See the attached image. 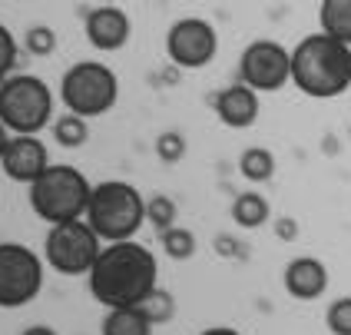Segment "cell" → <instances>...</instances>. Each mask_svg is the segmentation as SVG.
I'll list each match as a JSON object with an SVG mask.
<instances>
[{
	"label": "cell",
	"mask_w": 351,
	"mask_h": 335,
	"mask_svg": "<svg viewBox=\"0 0 351 335\" xmlns=\"http://www.w3.org/2000/svg\"><path fill=\"white\" fill-rule=\"evenodd\" d=\"M282 282H285V289H289L292 299H298V302H312V299L325 296V289H328V269H325L322 259L298 256L285 266Z\"/></svg>",
	"instance_id": "5bb4252c"
},
{
	"label": "cell",
	"mask_w": 351,
	"mask_h": 335,
	"mask_svg": "<svg viewBox=\"0 0 351 335\" xmlns=\"http://www.w3.org/2000/svg\"><path fill=\"white\" fill-rule=\"evenodd\" d=\"M20 335H57V329H50V325H30V329H23Z\"/></svg>",
	"instance_id": "f1b7e54d"
},
{
	"label": "cell",
	"mask_w": 351,
	"mask_h": 335,
	"mask_svg": "<svg viewBox=\"0 0 351 335\" xmlns=\"http://www.w3.org/2000/svg\"><path fill=\"white\" fill-rule=\"evenodd\" d=\"M10 137H14V133H10V130L3 126V119H0V157H3V150H7V143H10Z\"/></svg>",
	"instance_id": "f546056e"
},
{
	"label": "cell",
	"mask_w": 351,
	"mask_h": 335,
	"mask_svg": "<svg viewBox=\"0 0 351 335\" xmlns=\"http://www.w3.org/2000/svg\"><path fill=\"white\" fill-rule=\"evenodd\" d=\"M213 110L222 126H229V130H249V126H255V119H258V93L239 80V83H232V86H226V90L215 93Z\"/></svg>",
	"instance_id": "4fadbf2b"
},
{
	"label": "cell",
	"mask_w": 351,
	"mask_h": 335,
	"mask_svg": "<svg viewBox=\"0 0 351 335\" xmlns=\"http://www.w3.org/2000/svg\"><path fill=\"white\" fill-rule=\"evenodd\" d=\"M239 80L255 93H278L285 83H292V50L275 40H255L242 50Z\"/></svg>",
	"instance_id": "9c48e42d"
},
{
	"label": "cell",
	"mask_w": 351,
	"mask_h": 335,
	"mask_svg": "<svg viewBox=\"0 0 351 335\" xmlns=\"http://www.w3.org/2000/svg\"><path fill=\"white\" fill-rule=\"evenodd\" d=\"M318 23H322V34L351 47V0H322Z\"/></svg>",
	"instance_id": "e0dca14e"
},
{
	"label": "cell",
	"mask_w": 351,
	"mask_h": 335,
	"mask_svg": "<svg viewBox=\"0 0 351 335\" xmlns=\"http://www.w3.org/2000/svg\"><path fill=\"white\" fill-rule=\"evenodd\" d=\"M153 325L156 319L149 316L146 305H123L106 312L99 322V335H153Z\"/></svg>",
	"instance_id": "9a60e30c"
},
{
	"label": "cell",
	"mask_w": 351,
	"mask_h": 335,
	"mask_svg": "<svg viewBox=\"0 0 351 335\" xmlns=\"http://www.w3.org/2000/svg\"><path fill=\"white\" fill-rule=\"evenodd\" d=\"M86 137H90V123H86V117H77V113L66 110L63 117L53 119V139H57L63 150H77V146H83Z\"/></svg>",
	"instance_id": "d6986e66"
},
{
	"label": "cell",
	"mask_w": 351,
	"mask_h": 335,
	"mask_svg": "<svg viewBox=\"0 0 351 335\" xmlns=\"http://www.w3.org/2000/svg\"><path fill=\"white\" fill-rule=\"evenodd\" d=\"M0 166L14 183H27L30 186L50 170V153H47L43 139L37 137H10L3 157H0Z\"/></svg>",
	"instance_id": "8fae6325"
},
{
	"label": "cell",
	"mask_w": 351,
	"mask_h": 335,
	"mask_svg": "<svg viewBox=\"0 0 351 335\" xmlns=\"http://www.w3.org/2000/svg\"><path fill=\"white\" fill-rule=\"evenodd\" d=\"M219 50V34L209 20L202 17H182L169 27V37H166V54L176 67L182 70H202L209 67Z\"/></svg>",
	"instance_id": "30bf717a"
},
{
	"label": "cell",
	"mask_w": 351,
	"mask_h": 335,
	"mask_svg": "<svg viewBox=\"0 0 351 335\" xmlns=\"http://www.w3.org/2000/svg\"><path fill=\"white\" fill-rule=\"evenodd\" d=\"M130 34H133V23L126 17V10H119V7H97L86 17V40L99 54L123 50L130 43Z\"/></svg>",
	"instance_id": "7c38bea8"
},
{
	"label": "cell",
	"mask_w": 351,
	"mask_h": 335,
	"mask_svg": "<svg viewBox=\"0 0 351 335\" xmlns=\"http://www.w3.org/2000/svg\"><path fill=\"white\" fill-rule=\"evenodd\" d=\"M83 219L103 242H123L136 236L139 226L146 222V199L139 196L136 186L123 179H103L93 186Z\"/></svg>",
	"instance_id": "3957f363"
},
{
	"label": "cell",
	"mask_w": 351,
	"mask_h": 335,
	"mask_svg": "<svg viewBox=\"0 0 351 335\" xmlns=\"http://www.w3.org/2000/svg\"><path fill=\"white\" fill-rule=\"evenodd\" d=\"M239 173L249 183H269L275 176V153L265 146H249L239 157Z\"/></svg>",
	"instance_id": "ac0fdd59"
},
{
	"label": "cell",
	"mask_w": 351,
	"mask_h": 335,
	"mask_svg": "<svg viewBox=\"0 0 351 335\" xmlns=\"http://www.w3.org/2000/svg\"><path fill=\"white\" fill-rule=\"evenodd\" d=\"M325 322H328L332 335H351V296L335 299L325 312Z\"/></svg>",
	"instance_id": "7402d4cb"
},
{
	"label": "cell",
	"mask_w": 351,
	"mask_h": 335,
	"mask_svg": "<svg viewBox=\"0 0 351 335\" xmlns=\"http://www.w3.org/2000/svg\"><path fill=\"white\" fill-rule=\"evenodd\" d=\"M90 193H93V183L83 176L77 166L50 163V170L37 183H30V209L50 226L83 219Z\"/></svg>",
	"instance_id": "277c9868"
},
{
	"label": "cell",
	"mask_w": 351,
	"mask_h": 335,
	"mask_svg": "<svg viewBox=\"0 0 351 335\" xmlns=\"http://www.w3.org/2000/svg\"><path fill=\"white\" fill-rule=\"evenodd\" d=\"M272 216V206H269V199L262 196V193H255V189H245V193H239L232 203V219L235 226H242V229H258V226H265Z\"/></svg>",
	"instance_id": "2e32d148"
},
{
	"label": "cell",
	"mask_w": 351,
	"mask_h": 335,
	"mask_svg": "<svg viewBox=\"0 0 351 335\" xmlns=\"http://www.w3.org/2000/svg\"><path fill=\"white\" fill-rule=\"evenodd\" d=\"M195 233L193 229H182V226H173V229H166L162 233V253L176 262H182V259H193L195 256Z\"/></svg>",
	"instance_id": "ffe728a7"
},
{
	"label": "cell",
	"mask_w": 351,
	"mask_h": 335,
	"mask_svg": "<svg viewBox=\"0 0 351 335\" xmlns=\"http://www.w3.org/2000/svg\"><path fill=\"white\" fill-rule=\"evenodd\" d=\"M99 253H103V239L93 233L86 219L50 226L47 242H43V259L60 276H90Z\"/></svg>",
	"instance_id": "52a82bcc"
},
{
	"label": "cell",
	"mask_w": 351,
	"mask_h": 335,
	"mask_svg": "<svg viewBox=\"0 0 351 335\" xmlns=\"http://www.w3.org/2000/svg\"><path fill=\"white\" fill-rule=\"evenodd\" d=\"M156 157L162 163H179V159L186 157V139L179 137V133H173V130L156 137Z\"/></svg>",
	"instance_id": "d4e9b609"
},
{
	"label": "cell",
	"mask_w": 351,
	"mask_h": 335,
	"mask_svg": "<svg viewBox=\"0 0 351 335\" xmlns=\"http://www.w3.org/2000/svg\"><path fill=\"white\" fill-rule=\"evenodd\" d=\"M275 229H278V236H282V239H292L295 233H298V226H295L292 219H282V222H278Z\"/></svg>",
	"instance_id": "4316f807"
},
{
	"label": "cell",
	"mask_w": 351,
	"mask_h": 335,
	"mask_svg": "<svg viewBox=\"0 0 351 335\" xmlns=\"http://www.w3.org/2000/svg\"><path fill=\"white\" fill-rule=\"evenodd\" d=\"M292 86L312 100H335L351 86V47L328 34H308L292 50Z\"/></svg>",
	"instance_id": "7a4b0ae2"
},
{
	"label": "cell",
	"mask_w": 351,
	"mask_h": 335,
	"mask_svg": "<svg viewBox=\"0 0 351 335\" xmlns=\"http://www.w3.org/2000/svg\"><path fill=\"white\" fill-rule=\"evenodd\" d=\"M43 289V262L23 242H0V309H23Z\"/></svg>",
	"instance_id": "ba28073f"
},
{
	"label": "cell",
	"mask_w": 351,
	"mask_h": 335,
	"mask_svg": "<svg viewBox=\"0 0 351 335\" xmlns=\"http://www.w3.org/2000/svg\"><path fill=\"white\" fill-rule=\"evenodd\" d=\"M14 67H17V40L0 23V83L14 73Z\"/></svg>",
	"instance_id": "cb8c5ba5"
},
{
	"label": "cell",
	"mask_w": 351,
	"mask_h": 335,
	"mask_svg": "<svg viewBox=\"0 0 351 335\" xmlns=\"http://www.w3.org/2000/svg\"><path fill=\"white\" fill-rule=\"evenodd\" d=\"M146 309H149V316L156 319V325H159V322H166V319H169V309H173V305H169V296L156 289V296L146 302Z\"/></svg>",
	"instance_id": "484cf974"
},
{
	"label": "cell",
	"mask_w": 351,
	"mask_h": 335,
	"mask_svg": "<svg viewBox=\"0 0 351 335\" xmlns=\"http://www.w3.org/2000/svg\"><path fill=\"white\" fill-rule=\"evenodd\" d=\"M176 203L169 196H153L146 199V219L153 222V229L156 233H166V229H173L176 226Z\"/></svg>",
	"instance_id": "44dd1931"
},
{
	"label": "cell",
	"mask_w": 351,
	"mask_h": 335,
	"mask_svg": "<svg viewBox=\"0 0 351 335\" xmlns=\"http://www.w3.org/2000/svg\"><path fill=\"white\" fill-rule=\"evenodd\" d=\"M199 335H242V332L232 329V325H209V329H202Z\"/></svg>",
	"instance_id": "83f0119b"
},
{
	"label": "cell",
	"mask_w": 351,
	"mask_h": 335,
	"mask_svg": "<svg viewBox=\"0 0 351 335\" xmlns=\"http://www.w3.org/2000/svg\"><path fill=\"white\" fill-rule=\"evenodd\" d=\"M53 117V93L34 73H17L0 83V119L14 137H37Z\"/></svg>",
	"instance_id": "5b68a950"
},
{
	"label": "cell",
	"mask_w": 351,
	"mask_h": 335,
	"mask_svg": "<svg viewBox=\"0 0 351 335\" xmlns=\"http://www.w3.org/2000/svg\"><path fill=\"white\" fill-rule=\"evenodd\" d=\"M27 50L34 54V57H47V54H53V47H57V37H53V30L50 27H30L27 30Z\"/></svg>",
	"instance_id": "603a6c76"
},
{
	"label": "cell",
	"mask_w": 351,
	"mask_h": 335,
	"mask_svg": "<svg viewBox=\"0 0 351 335\" xmlns=\"http://www.w3.org/2000/svg\"><path fill=\"white\" fill-rule=\"evenodd\" d=\"M60 100L77 117H86V119L103 117V113H110L117 106L119 80L106 63H99V60H80V63H73L63 73Z\"/></svg>",
	"instance_id": "8992f818"
},
{
	"label": "cell",
	"mask_w": 351,
	"mask_h": 335,
	"mask_svg": "<svg viewBox=\"0 0 351 335\" xmlns=\"http://www.w3.org/2000/svg\"><path fill=\"white\" fill-rule=\"evenodd\" d=\"M90 296L106 309H123V305H146L156 296L159 266L153 249L139 246L133 239L110 242L103 246L99 259L90 269Z\"/></svg>",
	"instance_id": "6da1fadb"
}]
</instances>
